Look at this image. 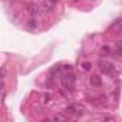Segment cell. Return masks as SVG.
I'll return each mask as SVG.
<instances>
[{
	"label": "cell",
	"instance_id": "cell-1",
	"mask_svg": "<svg viewBox=\"0 0 122 122\" xmlns=\"http://www.w3.org/2000/svg\"><path fill=\"white\" fill-rule=\"evenodd\" d=\"M99 69H101L103 73L109 75V76H113V75L116 73L115 65H112L111 62H106V60H101V62H99Z\"/></svg>",
	"mask_w": 122,
	"mask_h": 122
},
{
	"label": "cell",
	"instance_id": "cell-8",
	"mask_svg": "<svg viewBox=\"0 0 122 122\" xmlns=\"http://www.w3.org/2000/svg\"><path fill=\"white\" fill-rule=\"evenodd\" d=\"M52 119H53V121H66L65 116H60V115H56V116H53Z\"/></svg>",
	"mask_w": 122,
	"mask_h": 122
},
{
	"label": "cell",
	"instance_id": "cell-5",
	"mask_svg": "<svg viewBox=\"0 0 122 122\" xmlns=\"http://www.w3.org/2000/svg\"><path fill=\"white\" fill-rule=\"evenodd\" d=\"M109 30H115V32H121L122 30V19H118L115 23H112V26L109 27Z\"/></svg>",
	"mask_w": 122,
	"mask_h": 122
},
{
	"label": "cell",
	"instance_id": "cell-11",
	"mask_svg": "<svg viewBox=\"0 0 122 122\" xmlns=\"http://www.w3.org/2000/svg\"><path fill=\"white\" fill-rule=\"evenodd\" d=\"M102 119H103V121H111V122H113V121H115V118H112V116H103Z\"/></svg>",
	"mask_w": 122,
	"mask_h": 122
},
{
	"label": "cell",
	"instance_id": "cell-6",
	"mask_svg": "<svg viewBox=\"0 0 122 122\" xmlns=\"http://www.w3.org/2000/svg\"><path fill=\"white\" fill-rule=\"evenodd\" d=\"M91 85H92V86H101V79H99V76L93 75V76L91 78Z\"/></svg>",
	"mask_w": 122,
	"mask_h": 122
},
{
	"label": "cell",
	"instance_id": "cell-12",
	"mask_svg": "<svg viewBox=\"0 0 122 122\" xmlns=\"http://www.w3.org/2000/svg\"><path fill=\"white\" fill-rule=\"evenodd\" d=\"M73 2H79V0H73Z\"/></svg>",
	"mask_w": 122,
	"mask_h": 122
},
{
	"label": "cell",
	"instance_id": "cell-2",
	"mask_svg": "<svg viewBox=\"0 0 122 122\" xmlns=\"http://www.w3.org/2000/svg\"><path fill=\"white\" fill-rule=\"evenodd\" d=\"M66 112L73 115V116H81L83 113V106L81 105H76V103H72V105H68L66 106Z\"/></svg>",
	"mask_w": 122,
	"mask_h": 122
},
{
	"label": "cell",
	"instance_id": "cell-4",
	"mask_svg": "<svg viewBox=\"0 0 122 122\" xmlns=\"http://www.w3.org/2000/svg\"><path fill=\"white\" fill-rule=\"evenodd\" d=\"M56 3H57V0H45L43 5H42V6H43L42 9H43V10H52V7H53Z\"/></svg>",
	"mask_w": 122,
	"mask_h": 122
},
{
	"label": "cell",
	"instance_id": "cell-10",
	"mask_svg": "<svg viewBox=\"0 0 122 122\" xmlns=\"http://www.w3.org/2000/svg\"><path fill=\"white\" fill-rule=\"evenodd\" d=\"M82 66H83V69H85V71H89V69H91V63H89V62H85Z\"/></svg>",
	"mask_w": 122,
	"mask_h": 122
},
{
	"label": "cell",
	"instance_id": "cell-9",
	"mask_svg": "<svg viewBox=\"0 0 122 122\" xmlns=\"http://www.w3.org/2000/svg\"><path fill=\"white\" fill-rule=\"evenodd\" d=\"M49 101H50V95L47 93V95L43 96V103H49Z\"/></svg>",
	"mask_w": 122,
	"mask_h": 122
},
{
	"label": "cell",
	"instance_id": "cell-7",
	"mask_svg": "<svg viewBox=\"0 0 122 122\" xmlns=\"http://www.w3.org/2000/svg\"><path fill=\"white\" fill-rule=\"evenodd\" d=\"M108 52H109V47H106V46L101 49V55H102V56H106V55H109Z\"/></svg>",
	"mask_w": 122,
	"mask_h": 122
},
{
	"label": "cell",
	"instance_id": "cell-3",
	"mask_svg": "<svg viewBox=\"0 0 122 122\" xmlns=\"http://www.w3.org/2000/svg\"><path fill=\"white\" fill-rule=\"evenodd\" d=\"M42 7L39 6V5H36V3H30L29 6H27V12L30 13V16L32 17H37L40 13H42Z\"/></svg>",
	"mask_w": 122,
	"mask_h": 122
}]
</instances>
